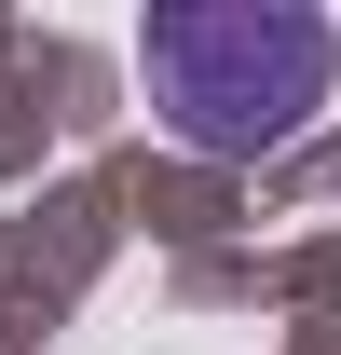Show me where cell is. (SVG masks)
I'll return each instance as SVG.
<instances>
[{"mask_svg":"<svg viewBox=\"0 0 341 355\" xmlns=\"http://www.w3.org/2000/svg\"><path fill=\"white\" fill-rule=\"evenodd\" d=\"M137 69L164 96V123L232 164V150H273L328 96V28L287 14V0H205V14H150Z\"/></svg>","mask_w":341,"mask_h":355,"instance_id":"cell-1","label":"cell"}]
</instances>
